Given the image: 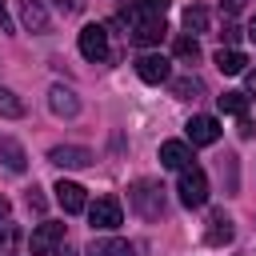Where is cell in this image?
Listing matches in <instances>:
<instances>
[{"label": "cell", "mask_w": 256, "mask_h": 256, "mask_svg": "<svg viewBox=\"0 0 256 256\" xmlns=\"http://www.w3.org/2000/svg\"><path fill=\"white\" fill-rule=\"evenodd\" d=\"M232 236H236V228H232V216H224V212H212V216H208V228H204V240H208L212 248H224V244H232Z\"/></svg>", "instance_id": "obj_12"}, {"label": "cell", "mask_w": 256, "mask_h": 256, "mask_svg": "<svg viewBox=\"0 0 256 256\" xmlns=\"http://www.w3.org/2000/svg\"><path fill=\"white\" fill-rule=\"evenodd\" d=\"M12 244H16V228H12V224H4V228H0V252H8Z\"/></svg>", "instance_id": "obj_25"}, {"label": "cell", "mask_w": 256, "mask_h": 256, "mask_svg": "<svg viewBox=\"0 0 256 256\" xmlns=\"http://www.w3.org/2000/svg\"><path fill=\"white\" fill-rule=\"evenodd\" d=\"M160 164L180 172V168H188V164H192V148H188L184 140H164V144H160Z\"/></svg>", "instance_id": "obj_14"}, {"label": "cell", "mask_w": 256, "mask_h": 256, "mask_svg": "<svg viewBox=\"0 0 256 256\" xmlns=\"http://www.w3.org/2000/svg\"><path fill=\"white\" fill-rule=\"evenodd\" d=\"M8 212H12V204H8V196H0V220H8Z\"/></svg>", "instance_id": "obj_32"}, {"label": "cell", "mask_w": 256, "mask_h": 256, "mask_svg": "<svg viewBox=\"0 0 256 256\" xmlns=\"http://www.w3.org/2000/svg\"><path fill=\"white\" fill-rule=\"evenodd\" d=\"M56 204H60L64 212L76 216V212L88 208V196H84V188H80L76 180H60V184H56Z\"/></svg>", "instance_id": "obj_11"}, {"label": "cell", "mask_w": 256, "mask_h": 256, "mask_svg": "<svg viewBox=\"0 0 256 256\" xmlns=\"http://www.w3.org/2000/svg\"><path fill=\"white\" fill-rule=\"evenodd\" d=\"M132 24V32H128V40L132 44H140V48H152V44H160L164 40V16H136V20H128Z\"/></svg>", "instance_id": "obj_5"}, {"label": "cell", "mask_w": 256, "mask_h": 256, "mask_svg": "<svg viewBox=\"0 0 256 256\" xmlns=\"http://www.w3.org/2000/svg\"><path fill=\"white\" fill-rule=\"evenodd\" d=\"M56 256H76V252L72 248H56Z\"/></svg>", "instance_id": "obj_33"}, {"label": "cell", "mask_w": 256, "mask_h": 256, "mask_svg": "<svg viewBox=\"0 0 256 256\" xmlns=\"http://www.w3.org/2000/svg\"><path fill=\"white\" fill-rule=\"evenodd\" d=\"M248 100H256V68L248 72Z\"/></svg>", "instance_id": "obj_31"}, {"label": "cell", "mask_w": 256, "mask_h": 256, "mask_svg": "<svg viewBox=\"0 0 256 256\" xmlns=\"http://www.w3.org/2000/svg\"><path fill=\"white\" fill-rule=\"evenodd\" d=\"M76 48H80V56H84V60L100 64V60L108 56V28H104V24H84V28H80Z\"/></svg>", "instance_id": "obj_4"}, {"label": "cell", "mask_w": 256, "mask_h": 256, "mask_svg": "<svg viewBox=\"0 0 256 256\" xmlns=\"http://www.w3.org/2000/svg\"><path fill=\"white\" fill-rule=\"evenodd\" d=\"M84 256H136V248L128 240H120V236H92Z\"/></svg>", "instance_id": "obj_13"}, {"label": "cell", "mask_w": 256, "mask_h": 256, "mask_svg": "<svg viewBox=\"0 0 256 256\" xmlns=\"http://www.w3.org/2000/svg\"><path fill=\"white\" fill-rule=\"evenodd\" d=\"M56 4V12H64V16H76V12H84V0H52Z\"/></svg>", "instance_id": "obj_24"}, {"label": "cell", "mask_w": 256, "mask_h": 256, "mask_svg": "<svg viewBox=\"0 0 256 256\" xmlns=\"http://www.w3.org/2000/svg\"><path fill=\"white\" fill-rule=\"evenodd\" d=\"M88 220H92V228L112 232V228H120V224H124V208H120V200H116V196H100V200H92V204H88Z\"/></svg>", "instance_id": "obj_3"}, {"label": "cell", "mask_w": 256, "mask_h": 256, "mask_svg": "<svg viewBox=\"0 0 256 256\" xmlns=\"http://www.w3.org/2000/svg\"><path fill=\"white\" fill-rule=\"evenodd\" d=\"M136 76L144 84H164V80H172V60L160 56V52H144L136 60Z\"/></svg>", "instance_id": "obj_6"}, {"label": "cell", "mask_w": 256, "mask_h": 256, "mask_svg": "<svg viewBox=\"0 0 256 256\" xmlns=\"http://www.w3.org/2000/svg\"><path fill=\"white\" fill-rule=\"evenodd\" d=\"M0 164L12 168V172H24V168H28V156H24V148H20L12 136H0Z\"/></svg>", "instance_id": "obj_16"}, {"label": "cell", "mask_w": 256, "mask_h": 256, "mask_svg": "<svg viewBox=\"0 0 256 256\" xmlns=\"http://www.w3.org/2000/svg\"><path fill=\"white\" fill-rule=\"evenodd\" d=\"M128 204H132L136 216H144V220H160V216H164V188H160L156 180L140 176V180L128 188Z\"/></svg>", "instance_id": "obj_1"}, {"label": "cell", "mask_w": 256, "mask_h": 256, "mask_svg": "<svg viewBox=\"0 0 256 256\" xmlns=\"http://www.w3.org/2000/svg\"><path fill=\"white\" fill-rule=\"evenodd\" d=\"M168 88H172L176 100H200L204 96V84L196 76H176V80H168Z\"/></svg>", "instance_id": "obj_18"}, {"label": "cell", "mask_w": 256, "mask_h": 256, "mask_svg": "<svg viewBox=\"0 0 256 256\" xmlns=\"http://www.w3.org/2000/svg\"><path fill=\"white\" fill-rule=\"evenodd\" d=\"M172 0H132V8L124 12V20H136V16H164Z\"/></svg>", "instance_id": "obj_19"}, {"label": "cell", "mask_w": 256, "mask_h": 256, "mask_svg": "<svg viewBox=\"0 0 256 256\" xmlns=\"http://www.w3.org/2000/svg\"><path fill=\"white\" fill-rule=\"evenodd\" d=\"M184 28L196 36V32H208V8L204 4H192V8H184Z\"/></svg>", "instance_id": "obj_21"}, {"label": "cell", "mask_w": 256, "mask_h": 256, "mask_svg": "<svg viewBox=\"0 0 256 256\" xmlns=\"http://www.w3.org/2000/svg\"><path fill=\"white\" fill-rule=\"evenodd\" d=\"M48 108H52L56 116L72 120V116H80V96H76L72 88H64V84H52V88H48Z\"/></svg>", "instance_id": "obj_10"}, {"label": "cell", "mask_w": 256, "mask_h": 256, "mask_svg": "<svg viewBox=\"0 0 256 256\" xmlns=\"http://www.w3.org/2000/svg\"><path fill=\"white\" fill-rule=\"evenodd\" d=\"M0 32H12V20H8V8H4V0H0Z\"/></svg>", "instance_id": "obj_27"}, {"label": "cell", "mask_w": 256, "mask_h": 256, "mask_svg": "<svg viewBox=\"0 0 256 256\" xmlns=\"http://www.w3.org/2000/svg\"><path fill=\"white\" fill-rule=\"evenodd\" d=\"M220 8H224V12H240V8H244V0H220Z\"/></svg>", "instance_id": "obj_30"}, {"label": "cell", "mask_w": 256, "mask_h": 256, "mask_svg": "<svg viewBox=\"0 0 256 256\" xmlns=\"http://www.w3.org/2000/svg\"><path fill=\"white\" fill-rule=\"evenodd\" d=\"M176 192H180V204H184V208H200V204L208 200V172H204L200 164L180 168V184H176Z\"/></svg>", "instance_id": "obj_2"}, {"label": "cell", "mask_w": 256, "mask_h": 256, "mask_svg": "<svg viewBox=\"0 0 256 256\" xmlns=\"http://www.w3.org/2000/svg\"><path fill=\"white\" fill-rule=\"evenodd\" d=\"M220 40H224V44L232 48V44L240 40V28H236V24H224V32H220Z\"/></svg>", "instance_id": "obj_26"}, {"label": "cell", "mask_w": 256, "mask_h": 256, "mask_svg": "<svg viewBox=\"0 0 256 256\" xmlns=\"http://www.w3.org/2000/svg\"><path fill=\"white\" fill-rule=\"evenodd\" d=\"M0 116L4 120H20L24 116V100L16 92H8V88H0Z\"/></svg>", "instance_id": "obj_22"}, {"label": "cell", "mask_w": 256, "mask_h": 256, "mask_svg": "<svg viewBox=\"0 0 256 256\" xmlns=\"http://www.w3.org/2000/svg\"><path fill=\"white\" fill-rule=\"evenodd\" d=\"M216 68H220L224 76H240V72L248 68V56H244L240 48H220V52H216Z\"/></svg>", "instance_id": "obj_17"}, {"label": "cell", "mask_w": 256, "mask_h": 256, "mask_svg": "<svg viewBox=\"0 0 256 256\" xmlns=\"http://www.w3.org/2000/svg\"><path fill=\"white\" fill-rule=\"evenodd\" d=\"M252 128H256V124H252V120H248V116H240V136H244V140H248V136H252Z\"/></svg>", "instance_id": "obj_28"}, {"label": "cell", "mask_w": 256, "mask_h": 256, "mask_svg": "<svg viewBox=\"0 0 256 256\" xmlns=\"http://www.w3.org/2000/svg\"><path fill=\"white\" fill-rule=\"evenodd\" d=\"M48 160H52L56 168H88L96 156H92L88 148H80V144H56V148L48 152Z\"/></svg>", "instance_id": "obj_9"}, {"label": "cell", "mask_w": 256, "mask_h": 256, "mask_svg": "<svg viewBox=\"0 0 256 256\" xmlns=\"http://www.w3.org/2000/svg\"><path fill=\"white\" fill-rule=\"evenodd\" d=\"M60 240H64V224L44 220V224H36V232H32L28 248H32V256H48V252H56V244H60Z\"/></svg>", "instance_id": "obj_7"}, {"label": "cell", "mask_w": 256, "mask_h": 256, "mask_svg": "<svg viewBox=\"0 0 256 256\" xmlns=\"http://www.w3.org/2000/svg\"><path fill=\"white\" fill-rule=\"evenodd\" d=\"M184 128H188V144H196V148H208V144L220 140V124H216V116H192Z\"/></svg>", "instance_id": "obj_8"}, {"label": "cell", "mask_w": 256, "mask_h": 256, "mask_svg": "<svg viewBox=\"0 0 256 256\" xmlns=\"http://www.w3.org/2000/svg\"><path fill=\"white\" fill-rule=\"evenodd\" d=\"M220 100V112H228V116H248V92H224V96H216Z\"/></svg>", "instance_id": "obj_20"}, {"label": "cell", "mask_w": 256, "mask_h": 256, "mask_svg": "<svg viewBox=\"0 0 256 256\" xmlns=\"http://www.w3.org/2000/svg\"><path fill=\"white\" fill-rule=\"evenodd\" d=\"M172 52H176L180 60H200V44H196V36H176Z\"/></svg>", "instance_id": "obj_23"}, {"label": "cell", "mask_w": 256, "mask_h": 256, "mask_svg": "<svg viewBox=\"0 0 256 256\" xmlns=\"http://www.w3.org/2000/svg\"><path fill=\"white\" fill-rule=\"evenodd\" d=\"M248 36H252V40H256V24H252V32H248Z\"/></svg>", "instance_id": "obj_34"}, {"label": "cell", "mask_w": 256, "mask_h": 256, "mask_svg": "<svg viewBox=\"0 0 256 256\" xmlns=\"http://www.w3.org/2000/svg\"><path fill=\"white\" fill-rule=\"evenodd\" d=\"M28 208H36V212H40V208H44V196H36V188H32V192H28Z\"/></svg>", "instance_id": "obj_29"}, {"label": "cell", "mask_w": 256, "mask_h": 256, "mask_svg": "<svg viewBox=\"0 0 256 256\" xmlns=\"http://www.w3.org/2000/svg\"><path fill=\"white\" fill-rule=\"evenodd\" d=\"M20 20L28 32H48V8L44 0H20Z\"/></svg>", "instance_id": "obj_15"}]
</instances>
